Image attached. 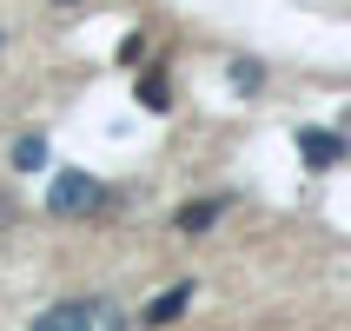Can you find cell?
Listing matches in <instances>:
<instances>
[{"instance_id": "cell-1", "label": "cell", "mask_w": 351, "mask_h": 331, "mask_svg": "<svg viewBox=\"0 0 351 331\" xmlns=\"http://www.w3.org/2000/svg\"><path fill=\"white\" fill-rule=\"evenodd\" d=\"M47 206H53L60 219H86V212H99V206H106V186H99L93 173H60L53 193H47Z\"/></svg>"}, {"instance_id": "cell-2", "label": "cell", "mask_w": 351, "mask_h": 331, "mask_svg": "<svg viewBox=\"0 0 351 331\" xmlns=\"http://www.w3.org/2000/svg\"><path fill=\"white\" fill-rule=\"evenodd\" d=\"M298 153H305L312 173H325V166H338V159L351 153V139L345 133H325V126H298Z\"/></svg>"}, {"instance_id": "cell-3", "label": "cell", "mask_w": 351, "mask_h": 331, "mask_svg": "<svg viewBox=\"0 0 351 331\" xmlns=\"http://www.w3.org/2000/svg\"><path fill=\"white\" fill-rule=\"evenodd\" d=\"M34 331H93V305H53L34 318Z\"/></svg>"}, {"instance_id": "cell-4", "label": "cell", "mask_w": 351, "mask_h": 331, "mask_svg": "<svg viewBox=\"0 0 351 331\" xmlns=\"http://www.w3.org/2000/svg\"><path fill=\"white\" fill-rule=\"evenodd\" d=\"M186 305H193V285H173V292H159L153 305H146V325H173Z\"/></svg>"}, {"instance_id": "cell-5", "label": "cell", "mask_w": 351, "mask_h": 331, "mask_svg": "<svg viewBox=\"0 0 351 331\" xmlns=\"http://www.w3.org/2000/svg\"><path fill=\"white\" fill-rule=\"evenodd\" d=\"M219 212H226V199H193V206L179 212V232H206Z\"/></svg>"}, {"instance_id": "cell-6", "label": "cell", "mask_w": 351, "mask_h": 331, "mask_svg": "<svg viewBox=\"0 0 351 331\" xmlns=\"http://www.w3.org/2000/svg\"><path fill=\"white\" fill-rule=\"evenodd\" d=\"M139 106H146V113H166V106H173V86H166V73H146V79H139Z\"/></svg>"}, {"instance_id": "cell-7", "label": "cell", "mask_w": 351, "mask_h": 331, "mask_svg": "<svg viewBox=\"0 0 351 331\" xmlns=\"http://www.w3.org/2000/svg\"><path fill=\"white\" fill-rule=\"evenodd\" d=\"M14 166H20V173H34V166H47V139H40V133H27V139L14 146Z\"/></svg>"}, {"instance_id": "cell-8", "label": "cell", "mask_w": 351, "mask_h": 331, "mask_svg": "<svg viewBox=\"0 0 351 331\" xmlns=\"http://www.w3.org/2000/svg\"><path fill=\"white\" fill-rule=\"evenodd\" d=\"M258 79H265V66H258V60H232V86H239V93H252Z\"/></svg>"}, {"instance_id": "cell-9", "label": "cell", "mask_w": 351, "mask_h": 331, "mask_svg": "<svg viewBox=\"0 0 351 331\" xmlns=\"http://www.w3.org/2000/svg\"><path fill=\"white\" fill-rule=\"evenodd\" d=\"M119 60H126V66H139V60H146V40L126 34V40H119Z\"/></svg>"}, {"instance_id": "cell-10", "label": "cell", "mask_w": 351, "mask_h": 331, "mask_svg": "<svg viewBox=\"0 0 351 331\" xmlns=\"http://www.w3.org/2000/svg\"><path fill=\"white\" fill-rule=\"evenodd\" d=\"M60 7H73V0H60Z\"/></svg>"}]
</instances>
